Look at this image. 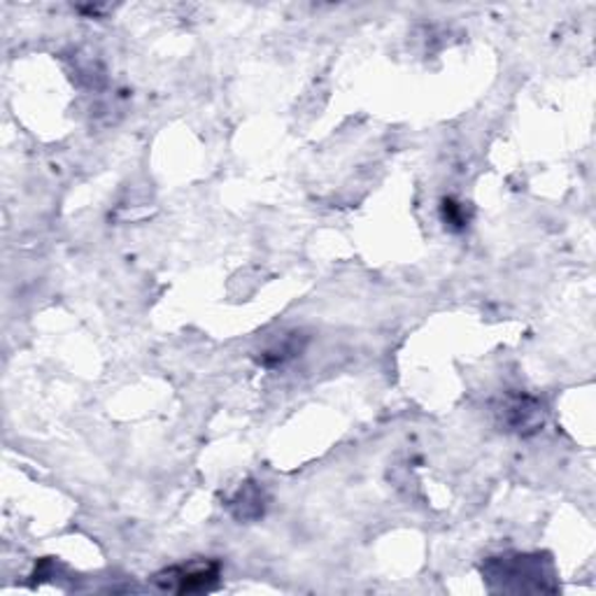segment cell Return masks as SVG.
<instances>
[{"mask_svg":"<svg viewBox=\"0 0 596 596\" xmlns=\"http://www.w3.org/2000/svg\"><path fill=\"white\" fill-rule=\"evenodd\" d=\"M483 575L489 592L508 594H543L557 592V578L548 554L506 552L499 557H489L483 564Z\"/></svg>","mask_w":596,"mask_h":596,"instance_id":"1","label":"cell"},{"mask_svg":"<svg viewBox=\"0 0 596 596\" xmlns=\"http://www.w3.org/2000/svg\"><path fill=\"white\" fill-rule=\"evenodd\" d=\"M221 564L210 562H189V564H177L171 568L159 571L152 583L161 592H173V594H203L213 592L219 585Z\"/></svg>","mask_w":596,"mask_h":596,"instance_id":"2","label":"cell"},{"mask_svg":"<svg viewBox=\"0 0 596 596\" xmlns=\"http://www.w3.org/2000/svg\"><path fill=\"white\" fill-rule=\"evenodd\" d=\"M443 215H445V221H447L449 226H457V229H462V226L466 224V215H464V210H462V205L455 203L452 198L443 201Z\"/></svg>","mask_w":596,"mask_h":596,"instance_id":"5","label":"cell"},{"mask_svg":"<svg viewBox=\"0 0 596 596\" xmlns=\"http://www.w3.org/2000/svg\"><path fill=\"white\" fill-rule=\"evenodd\" d=\"M231 516L240 522H252L259 520L266 510V499H263V489L257 483H245L236 497L229 501Z\"/></svg>","mask_w":596,"mask_h":596,"instance_id":"4","label":"cell"},{"mask_svg":"<svg viewBox=\"0 0 596 596\" xmlns=\"http://www.w3.org/2000/svg\"><path fill=\"white\" fill-rule=\"evenodd\" d=\"M499 418L506 431H512V434H518V436H531V434H539V431L543 429L545 410L539 399L527 397V394H516V397H508L501 403Z\"/></svg>","mask_w":596,"mask_h":596,"instance_id":"3","label":"cell"}]
</instances>
